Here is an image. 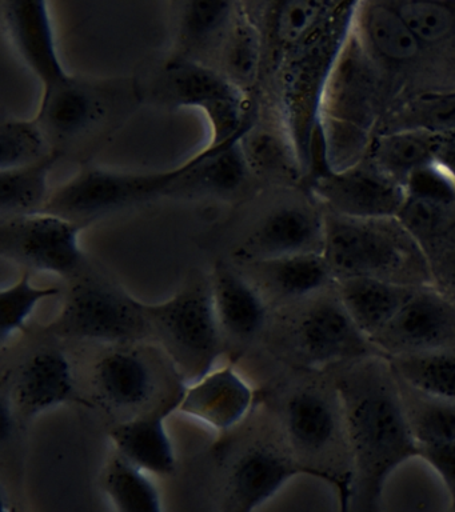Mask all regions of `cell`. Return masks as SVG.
Segmentation results:
<instances>
[{
    "label": "cell",
    "mask_w": 455,
    "mask_h": 512,
    "mask_svg": "<svg viewBox=\"0 0 455 512\" xmlns=\"http://www.w3.org/2000/svg\"><path fill=\"white\" fill-rule=\"evenodd\" d=\"M374 358L339 375L335 392L357 472L353 492L383 495L389 476L407 460L419 458V446L398 379L390 366L387 370Z\"/></svg>",
    "instance_id": "obj_1"
},
{
    "label": "cell",
    "mask_w": 455,
    "mask_h": 512,
    "mask_svg": "<svg viewBox=\"0 0 455 512\" xmlns=\"http://www.w3.org/2000/svg\"><path fill=\"white\" fill-rule=\"evenodd\" d=\"M215 147L207 144L193 158L170 170L129 172L86 168L51 192L43 211L87 226L103 215L173 192Z\"/></svg>",
    "instance_id": "obj_2"
},
{
    "label": "cell",
    "mask_w": 455,
    "mask_h": 512,
    "mask_svg": "<svg viewBox=\"0 0 455 512\" xmlns=\"http://www.w3.org/2000/svg\"><path fill=\"white\" fill-rule=\"evenodd\" d=\"M137 302L150 330L157 332L187 384L213 370L222 352V328L210 279L190 284L165 302Z\"/></svg>",
    "instance_id": "obj_3"
},
{
    "label": "cell",
    "mask_w": 455,
    "mask_h": 512,
    "mask_svg": "<svg viewBox=\"0 0 455 512\" xmlns=\"http://www.w3.org/2000/svg\"><path fill=\"white\" fill-rule=\"evenodd\" d=\"M159 96L174 107L198 108L209 120L210 146H222L254 126L245 91L210 64L175 56L163 68Z\"/></svg>",
    "instance_id": "obj_4"
},
{
    "label": "cell",
    "mask_w": 455,
    "mask_h": 512,
    "mask_svg": "<svg viewBox=\"0 0 455 512\" xmlns=\"http://www.w3.org/2000/svg\"><path fill=\"white\" fill-rule=\"evenodd\" d=\"M137 300L105 282L82 280L70 288L61 312L47 331L61 338L133 342L150 328Z\"/></svg>",
    "instance_id": "obj_5"
},
{
    "label": "cell",
    "mask_w": 455,
    "mask_h": 512,
    "mask_svg": "<svg viewBox=\"0 0 455 512\" xmlns=\"http://www.w3.org/2000/svg\"><path fill=\"white\" fill-rule=\"evenodd\" d=\"M85 224L41 211L0 222V254L25 271L71 276L83 263L79 235Z\"/></svg>",
    "instance_id": "obj_6"
},
{
    "label": "cell",
    "mask_w": 455,
    "mask_h": 512,
    "mask_svg": "<svg viewBox=\"0 0 455 512\" xmlns=\"http://www.w3.org/2000/svg\"><path fill=\"white\" fill-rule=\"evenodd\" d=\"M311 476L338 491L341 512L349 506L353 479L297 462L273 448L254 447L235 462L227 479L223 512H255L273 499L291 479Z\"/></svg>",
    "instance_id": "obj_7"
},
{
    "label": "cell",
    "mask_w": 455,
    "mask_h": 512,
    "mask_svg": "<svg viewBox=\"0 0 455 512\" xmlns=\"http://www.w3.org/2000/svg\"><path fill=\"white\" fill-rule=\"evenodd\" d=\"M382 219L366 220L333 215L326 219L323 255L335 278H378L403 266L406 247L398 234L379 226Z\"/></svg>",
    "instance_id": "obj_8"
},
{
    "label": "cell",
    "mask_w": 455,
    "mask_h": 512,
    "mask_svg": "<svg viewBox=\"0 0 455 512\" xmlns=\"http://www.w3.org/2000/svg\"><path fill=\"white\" fill-rule=\"evenodd\" d=\"M371 342L385 358L455 348V306L435 292L417 290Z\"/></svg>",
    "instance_id": "obj_9"
},
{
    "label": "cell",
    "mask_w": 455,
    "mask_h": 512,
    "mask_svg": "<svg viewBox=\"0 0 455 512\" xmlns=\"http://www.w3.org/2000/svg\"><path fill=\"white\" fill-rule=\"evenodd\" d=\"M315 190L335 215L353 219L393 218L406 199L405 186L375 166L327 172Z\"/></svg>",
    "instance_id": "obj_10"
},
{
    "label": "cell",
    "mask_w": 455,
    "mask_h": 512,
    "mask_svg": "<svg viewBox=\"0 0 455 512\" xmlns=\"http://www.w3.org/2000/svg\"><path fill=\"white\" fill-rule=\"evenodd\" d=\"M297 340L299 350L311 364L349 362L381 354L347 314L338 295L318 300L303 312L297 326Z\"/></svg>",
    "instance_id": "obj_11"
},
{
    "label": "cell",
    "mask_w": 455,
    "mask_h": 512,
    "mask_svg": "<svg viewBox=\"0 0 455 512\" xmlns=\"http://www.w3.org/2000/svg\"><path fill=\"white\" fill-rule=\"evenodd\" d=\"M326 219L301 203L275 208L262 219L245 243L238 248L237 258L250 264L283 258V256L323 252Z\"/></svg>",
    "instance_id": "obj_12"
},
{
    "label": "cell",
    "mask_w": 455,
    "mask_h": 512,
    "mask_svg": "<svg viewBox=\"0 0 455 512\" xmlns=\"http://www.w3.org/2000/svg\"><path fill=\"white\" fill-rule=\"evenodd\" d=\"M2 18L11 42L43 90L71 78L59 58L49 4L42 0H3Z\"/></svg>",
    "instance_id": "obj_13"
},
{
    "label": "cell",
    "mask_w": 455,
    "mask_h": 512,
    "mask_svg": "<svg viewBox=\"0 0 455 512\" xmlns=\"http://www.w3.org/2000/svg\"><path fill=\"white\" fill-rule=\"evenodd\" d=\"M254 400V388L229 364L183 387L177 411L215 431L227 432L245 420Z\"/></svg>",
    "instance_id": "obj_14"
},
{
    "label": "cell",
    "mask_w": 455,
    "mask_h": 512,
    "mask_svg": "<svg viewBox=\"0 0 455 512\" xmlns=\"http://www.w3.org/2000/svg\"><path fill=\"white\" fill-rule=\"evenodd\" d=\"M182 390L147 414L134 416L111 428L109 435L115 454L151 476L174 474L177 456L166 422L178 410Z\"/></svg>",
    "instance_id": "obj_15"
},
{
    "label": "cell",
    "mask_w": 455,
    "mask_h": 512,
    "mask_svg": "<svg viewBox=\"0 0 455 512\" xmlns=\"http://www.w3.org/2000/svg\"><path fill=\"white\" fill-rule=\"evenodd\" d=\"M15 402L27 418H34L61 407L78 403L91 407L89 400L77 394L73 367L59 350L39 351L19 371L14 387Z\"/></svg>",
    "instance_id": "obj_16"
},
{
    "label": "cell",
    "mask_w": 455,
    "mask_h": 512,
    "mask_svg": "<svg viewBox=\"0 0 455 512\" xmlns=\"http://www.w3.org/2000/svg\"><path fill=\"white\" fill-rule=\"evenodd\" d=\"M283 420L295 450L309 456L323 455L346 431L341 404L317 387H303L286 400Z\"/></svg>",
    "instance_id": "obj_17"
},
{
    "label": "cell",
    "mask_w": 455,
    "mask_h": 512,
    "mask_svg": "<svg viewBox=\"0 0 455 512\" xmlns=\"http://www.w3.org/2000/svg\"><path fill=\"white\" fill-rule=\"evenodd\" d=\"M210 284L222 331L239 339L254 338L262 331L267 320L266 302L245 275L219 260Z\"/></svg>",
    "instance_id": "obj_18"
},
{
    "label": "cell",
    "mask_w": 455,
    "mask_h": 512,
    "mask_svg": "<svg viewBox=\"0 0 455 512\" xmlns=\"http://www.w3.org/2000/svg\"><path fill=\"white\" fill-rule=\"evenodd\" d=\"M105 114V107L93 88L71 76L59 86L43 90L35 120L50 142L77 138Z\"/></svg>",
    "instance_id": "obj_19"
},
{
    "label": "cell",
    "mask_w": 455,
    "mask_h": 512,
    "mask_svg": "<svg viewBox=\"0 0 455 512\" xmlns=\"http://www.w3.org/2000/svg\"><path fill=\"white\" fill-rule=\"evenodd\" d=\"M415 292L414 287L378 278L338 280V298L359 330L373 339L402 310Z\"/></svg>",
    "instance_id": "obj_20"
},
{
    "label": "cell",
    "mask_w": 455,
    "mask_h": 512,
    "mask_svg": "<svg viewBox=\"0 0 455 512\" xmlns=\"http://www.w3.org/2000/svg\"><path fill=\"white\" fill-rule=\"evenodd\" d=\"M94 386L103 402L118 410L145 404L154 391V375L137 351L115 350L99 360Z\"/></svg>",
    "instance_id": "obj_21"
},
{
    "label": "cell",
    "mask_w": 455,
    "mask_h": 512,
    "mask_svg": "<svg viewBox=\"0 0 455 512\" xmlns=\"http://www.w3.org/2000/svg\"><path fill=\"white\" fill-rule=\"evenodd\" d=\"M270 290L285 299H301L325 288L334 278L323 252L283 256L247 264Z\"/></svg>",
    "instance_id": "obj_22"
},
{
    "label": "cell",
    "mask_w": 455,
    "mask_h": 512,
    "mask_svg": "<svg viewBox=\"0 0 455 512\" xmlns=\"http://www.w3.org/2000/svg\"><path fill=\"white\" fill-rule=\"evenodd\" d=\"M386 359L395 378L411 390L455 403V348Z\"/></svg>",
    "instance_id": "obj_23"
},
{
    "label": "cell",
    "mask_w": 455,
    "mask_h": 512,
    "mask_svg": "<svg viewBox=\"0 0 455 512\" xmlns=\"http://www.w3.org/2000/svg\"><path fill=\"white\" fill-rule=\"evenodd\" d=\"M249 130L215 147L203 162L181 180L174 191L205 192L219 196L238 191L250 172L242 147V138Z\"/></svg>",
    "instance_id": "obj_24"
},
{
    "label": "cell",
    "mask_w": 455,
    "mask_h": 512,
    "mask_svg": "<svg viewBox=\"0 0 455 512\" xmlns=\"http://www.w3.org/2000/svg\"><path fill=\"white\" fill-rule=\"evenodd\" d=\"M61 151L54 150L45 159L15 170L0 171V216L2 219L35 214L43 211L51 192V168L58 162Z\"/></svg>",
    "instance_id": "obj_25"
},
{
    "label": "cell",
    "mask_w": 455,
    "mask_h": 512,
    "mask_svg": "<svg viewBox=\"0 0 455 512\" xmlns=\"http://www.w3.org/2000/svg\"><path fill=\"white\" fill-rule=\"evenodd\" d=\"M262 32L245 4L235 3L233 22L221 46L222 72L246 91L257 79L262 62Z\"/></svg>",
    "instance_id": "obj_26"
},
{
    "label": "cell",
    "mask_w": 455,
    "mask_h": 512,
    "mask_svg": "<svg viewBox=\"0 0 455 512\" xmlns=\"http://www.w3.org/2000/svg\"><path fill=\"white\" fill-rule=\"evenodd\" d=\"M442 136L423 131H391L375 144L374 166L405 184L414 171L434 162Z\"/></svg>",
    "instance_id": "obj_27"
},
{
    "label": "cell",
    "mask_w": 455,
    "mask_h": 512,
    "mask_svg": "<svg viewBox=\"0 0 455 512\" xmlns=\"http://www.w3.org/2000/svg\"><path fill=\"white\" fill-rule=\"evenodd\" d=\"M362 30L370 47L381 58L393 63H407L421 52L419 42L393 4L389 2L363 4Z\"/></svg>",
    "instance_id": "obj_28"
},
{
    "label": "cell",
    "mask_w": 455,
    "mask_h": 512,
    "mask_svg": "<svg viewBox=\"0 0 455 512\" xmlns=\"http://www.w3.org/2000/svg\"><path fill=\"white\" fill-rule=\"evenodd\" d=\"M101 486L114 512H165L151 475L117 454L107 463Z\"/></svg>",
    "instance_id": "obj_29"
},
{
    "label": "cell",
    "mask_w": 455,
    "mask_h": 512,
    "mask_svg": "<svg viewBox=\"0 0 455 512\" xmlns=\"http://www.w3.org/2000/svg\"><path fill=\"white\" fill-rule=\"evenodd\" d=\"M178 6L179 36L187 50L222 46L233 22L235 3L198 0Z\"/></svg>",
    "instance_id": "obj_30"
},
{
    "label": "cell",
    "mask_w": 455,
    "mask_h": 512,
    "mask_svg": "<svg viewBox=\"0 0 455 512\" xmlns=\"http://www.w3.org/2000/svg\"><path fill=\"white\" fill-rule=\"evenodd\" d=\"M330 3L291 0L274 4L270 14L274 43L286 52L302 46L326 26Z\"/></svg>",
    "instance_id": "obj_31"
},
{
    "label": "cell",
    "mask_w": 455,
    "mask_h": 512,
    "mask_svg": "<svg viewBox=\"0 0 455 512\" xmlns=\"http://www.w3.org/2000/svg\"><path fill=\"white\" fill-rule=\"evenodd\" d=\"M57 150L35 119L3 120L0 126V171L30 166Z\"/></svg>",
    "instance_id": "obj_32"
},
{
    "label": "cell",
    "mask_w": 455,
    "mask_h": 512,
    "mask_svg": "<svg viewBox=\"0 0 455 512\" xmlns=\"http://www.w3.org/2000/svg\"><path fill=\"white\" fill-rule=\"evenodd\" d=\"M61 294L59 287H37L30 271H23L17 282L0 291V340L3 346L26 330L31 314L42 300Z\"/></svg>",
    "instance_id": "obj_33"
},
{
    "label": "cell",
    "mask_w": 455,
    "mask_h": 512,
    "mask_svg": "<svg viewBox=\"0 0 455 512\" xmlns=\"http://www.w3.org/2000/svg\"><path fill=\"white\" fill-rule=\"evenodd\" d=\"M414 391V390H413ZM417 392V391H415ZM405 402L407 418L419 448L455 440V403L419 394Z\"/></svg>",
    "instance_id": "obj_34"
},
{
    "label": "cell",
    "mask_w": 455,
    "mask_h": 512,
    "mask_svg": "<svg viewBox=\"0 0 455 512\" xmlns=\"http://www.w3.org/2000/svg\"><path fill=\"white\" fill-rule=\"evenodd\" d=\"M419 42H441L453 32L455 12L449 3L390 2Z\"/></svg>",
    "instance_id": "obj_35"
},
{
    "label": "cell",
    "mask_w": 455,
    "mask_h": 512,
    "mask_svg": "<svg viewBox=\"0 0 455 512\" xmlns=\"http://www.w3.org/2000/svg\"><path fill=\"white\" fill-rule=\"evenodd\" d=\"M394 131L455 134V95L422 96L405 108Z\"/></svg>",
    "instance_id": "obj_36"
},
{
    "label": "cell",
    "mask_w": 455,
    "mask_h": 512,
    "mask_svg": "<svg viewBox=\"0 0 455 512\" xmlns=\"http://www.w3.org/2000/svg\"><path fill=\"white\" fill-rule=\"evenodd\" d=\"M446 206L406 195L397 218L409 235L421 243H433L445 226Z\"/></svg>",
    "instance_id": "obj_37"
},
{
    "label": "cell",
    "mask_w": 455,
    "mask_h": 512,
    "mask_svg": "<svg viewBox=\"0 0 455 512\" xmlns=\"http://www.w3.org/2000/svg\"><path fill=\"white\" fill-rule=\"evenodd\" d=\"M406 195L449 207L455 200V178L437 160L414 171L406 179Z\"/></svg>",
    "instance_id": "obj_38"
},
{
    "label": "cell",
    "mask_w": 455,
    "mask_h": 512,
    "mask_svg": "<svg viewBox=\"0 0 455 512\" xmlns=\"http://www.w3.org/2000/svg\"><path fill=\"white\" fill-rule=\"evenodd\" d=\"M250 171L259 174H278L286 166V152L275 136L255 131V126L242 138Z\"/></svg>",
    "instance_id": "obj_39"
},
{
    "label": "cell",
    "mask_w": 455,
    "mask_h": 512,
    "mask_svg": "<svg viewBox=\"0 0 455 512\" xmlns=\"http://www.w3.org/2000/svg\"><path fill=\"white\" fill-rule=\"evenodd\" d=\"M419 458L425 460L437 472L449 492L455 510V440L454 442L421 447L419 448Z\"/></svg>",
    "instance_id": "obj_40"
},
{
    "label": "cell",
    "mask_w": 455,
    "mask_h": 512,
    "mask_svg": "<svg viewBox=\"0 0 455 512\" xmlns=\"http://www.w3.org/2000/svg\"><path fill=\"white\" fill-rule=\"evenodd\" d=\"M345 512H382V496L353 494Z\"/></svg>",
    "instance_id": "obj_41"
},
{
    "label": "cell",
    "mask_w": 455,
    "mask_h": 512,
    "mask_svg": "<svg viewBox=\"0 0 455 512\" xmlns=\"http://www.w3.org/2000/svg\"><path fill=\"white\" fill-rule=\"evenodd\" d=\"M0 415H2V442L6 443L7 440L11 439L15 431V414L13 407V399L9 398L5 392H3L2 400H0Z\"/></svg>",
    "instance_id": "obj_42"
},
{
    "label": "cell",
    "mask_w": 455,
    "mask_h": 512,
    "mask_svg": "<svg viewBox=\"0 0 455 512\" xmlns=\"http://www.w3.org/2000/svg\"><path fill=\"white\" fill-rule=\"evenodd\" d=\"M438 271L447 286L455 292V246L443 252L442 258H439Z\"/></svg>",
    "instance_id": "obj_43"
},
{
    "label": "cell",
    "mask_w": 455,
    "mask_h": 512,
    "mask_svg": "<svg viewBox=\"0 0 455 512\" xmlns=\"http://www.w3.org/2000/svg\"><path fill=\"white\" fill-rule=\"evenodd\" d=\"M2 512H17V511H15L14 508L7 506L6 503H3Z\"/></svg>",
    "instance_id": "obj_44"
},
{
    "label": "cell",
    "mask_w": 455,
    "mask_h": 512,
    "mask_svg": "<svg viewBox=\"0 0 455 512\" xmlns=\"http://www.w3.org/2000/svg\"><path fill=\"white\" fill-rule=\"evenodd\" d=\"M450 135H453V136H454V138H455V134H450Z\"/></svg>",
    "instance_id": "obj_45"
}]
</instances>
